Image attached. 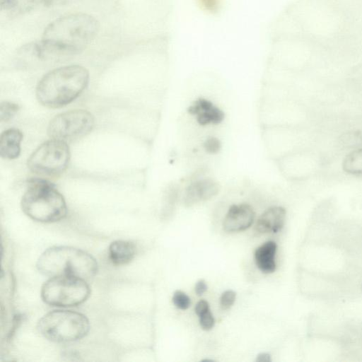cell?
Listing matches in <instances>:
<instances>
[{
    "label": "cell",
    "instance_id": "obj_1",
    "mask_svg": "<svg viewBox=\"0 0 362 362\" xmlns=\"http://www.w3.org/2000/svg\"><path fill=\"white\" fill-rule=\"evenodd\" d=\"M99 24L93 16L83 13L69 14L51 22L42 40L35 42L38 60L57 61L84 49L95 38Z\"/></svg>",
    "mask_w": 362,
    "mask_h": 362
},
{
    "label": "cell",
    "instance_id": "obj_2",
    "mask_svg": "<svg viewBox=\"0 0 362 362\" xmlns=\"http://www.w3.org/2000/svg\"><path fill=\"white\" fill-rule=\"evenodd\" d=\"M89 72L80 65L62 66L46 74L38 82L36 97L42 105L58 108L68 105L86 89Z\"/></svg>",
    "mask_w": 362,
    "mask_h": 362
},
{
    "label": "cell",
    "instance_id": "obj_3",
    "mask_svg": "<svg viewBox=\"0 0 362 362\" xmlns=\"http://www.w3.org/2000/svg\"><path fill=\"white\" fill-rule=\"evenodd\" d=\"M37 268L49 276H70L85 280L98 272L96 259L86 252L69 246H54L47 249L39 257Z\"/></svg>",
    "mask_w": 362,
    "mask_h": 362
},
{
    "label": "cell",
    "instance_id": "obj_4",
    "mask_svg": "<svg viewBox=\"0 0 362 362\" xmlns=\"http://www.w3.org/2000/svg\"><path fill=\"white\" fill-rule=\"evenodd\" d=\"M21 205L28 217L39 222L59 221L67 214L63 195L52 183L42 179L29 180Z\"/></svg>",
    "mask_w": 362,
    "mask_h": 362
},
{
    "label": "cell",
    "instance_id": "obj_5",
    "mask_svg": "<svg viewBox=\"0 0 362 362\" xmlns=\"http://www.w3.org/2000/svg\"><path fill=\"white\" fill-rule=\"evenodd\" d=\"M39 332L49 341L67 343L84 337L90 329L88 319L82 313L57 310L45 314L37 323Z\"/></svg>",
    "mask_w": 362,
    "mask_h": 362
},
{
    "label": "cell",
    "instance_id": "obj_6",
    "mask_svg": "<svg viewBox=\"0 0 362 362\" xmlns=\"http://www.w3.org/2000/svg\"><path fill=\"white\" fill-rule=\"evenodd\" d=\"M90 295L86 280L70 276L50 277L42 286V300L52 306L72 307L84 303Z\"/></svg>",
    "mask_w": 362,
    "mask_h": 362
},
{
    "label": "cell",
    "instance_id": "obj_7",
    "mask_svg": "<svg viewBox=\"0 0 362 362\" xmlns=\"http://www.w3.org/2000/svg\"><path fill=\"white\" fill-rule=\"evenodd\" d=\"M70 156L67 142L51 139L33 151L28 160V167L37 175H57L66 169Z\"/></svg>",
    "mask_w": 362,
    "mask_h": 362
},
{
    "label": "cell",
    "instance_id": "obj_8",
    "mask_svg": "<svg viewBox=\"0 0 362 362\" xmlns=\"http://www.w3.org/2000/svg\"><path fill=\"white\" fill-rule=\"evenodd\" d=\"M93 115L86 110H72L58 114L47 127L51 139L71 141L83 137L93 128Z\"/></svg>",
    "mask_w": 362,
    "mask_h": 362
},
{
    "label": "cell",
    "instance_id": "obj_9",
    "mask_svg": "<svg viewBox=\"0 0 362 362\" xmlns=\"http://www.w3.org/2000/svg\"><path fill=\"white\" fill-rule=\"evenodd\" d=\"M255 212L251 205L240 203L231 205L223 221V228L228 233L243 231L255 221Z\"/></svg>",
    "mask_w": 362,
    "mask_h": 362
},
{
    "label": "cell",
    "instance_id": "obj_10",
    "mask_svg": "<svg viewBox=\"0 0 362 362\" xmlns=\"http://www.w3.org/2000/svg\"><path fill=\"white\" fill-rule=\"evenodd\" d=\"M189 114L202 127L216 125L225 117L223 111L212 101L204 98L196 99L188 108Z\"/></svg>",
    "mask_w": 362,
    "mask_h": 362
},
{
    "label": "cell",
    "instance_id": "obj_11",
    "mask_svg": "<svg viewBox=\"0 0 362 362\" xmlns=\"http://www.w3.org/2000/svg\"><path fill=\"white\" fill-rule=\"evenodd\" d=\"M218 185L211 178L197 180L186 187L183 201L185 204L191 206L208 200L218 193Z\"/></svg>",
    "mask_w": 362,
    "mask_h": 362
},
{
    "label": "cell",
    "instance_id": "obj_12",
    "mask_svg": "<svg viewBox=\"0 0 362 362\" xmlns=\"http://www.w3.org/2000/svg\"><path fill=\"white\" fill-rule=\"evenodd\" d=\"M286 214V210L282 206L269 207L257 218L256 230L261 233H278L284 226Z\"/></svg>",
    "mask_w": 362,
    "mask_h": 362
},
{
    "label": "cell",
    "instance_id": "obj_13",
    "mask_svg": "<svg viewBox=\"0 0 362 362\" xmlns=\"http://www.w3.org/2000/svg\"><path fill=\"white\" fill-rule=\"evenodd\" d=\"M23 133L18 129L11 128L0 136V156L6 159H15L21 153Z\"/></svg>",
    "mask_w": 362,
    "mask_h": 362
},
{
    "label": "cell",
    "instance_id": "obj_14",
    "mask_svg": "<svg viewBox=\"0 0 362 362\" xmlns=\"http://www.w3.org/2000/svg\"><path fill=\"white\" fill-rule=\"evenodd\" d=\"M276 250L277 245L274 241H267L255 250V264L262 273L271 274L275 271Z\"/></svg>",
    "mask_w": 362,
    "mask_h": 362
},
{
    "label": "cell",
    "instance_id": "obj_15",
    "mask_svg": "<svg viewBox=\"0 0 362 362\" xmlns=\"http://www.w3.org/2000/svg\"><path fill=\"white\" fill-rule=\"evenodd\" d=\"M110 261L117 265L131 262L136 255L135 245L127 240H118L112 242L108 250Z\"/></svg>",
    "mask_w": 362,
    "mask_h": 362
},
{
    "label": "cell",
    "instance_id": "obj_16",
    "mask_svg": "<svg viewBox=\"0 0 362 362\" xmlns=\"http://www.w3.org/2000/svg\"><path fill=\"white\" fill-rule=\"evenodd\" d=\"M342 168L350 174H362V148L349 153L344 159Z\"/></svg>",
    "mask_w": 362,
    "mask_h": 362
},
{
    "label": "cell",
    "instance_id": "obj_17",
    "mask_svg": "<svg viewBox=\"0 0 362 362\" xmlns=\"http://www.w3.org/2000/svg\"><path fill=\"white\" fill-rule=\"evenodd\" d=\"M19 110L18 104L4 101L0 104V121L7 122L12 119Z\"/></svg>",
    "mask_w": 362,
    "mask_h": 362
},
{
    "label": "cell",
    "instance_id": "obj_18",
    "mask_svg": "<svg viewBox=\"0 0 362 362\" xmlns=\"http://www.w3.org/2000/svg\"><path fill=\"white\" fill-rule=\"evenodd\" d=\"M172 300L174 305L180 310H187L191 304L190 298L182 291H176Z\"/></svg>",
    "mask_w": 362,
    "mask_h": 362
},
{
    "label": "cell",
    "instance_id": "obj_19",
    "mask_svg": "<svg viewBox=\"0 0 362 362\" xmlns=\"http://www.w3.org/2000/svg\"><path fill=\"white\" fill-rule=\"evenodd\" d=\"M197 315L199 317V325L204 330L208 331L214 327L215 320L210 308Z\"/></svg>",
    "mask_w": 362,
    "mask_h": 362
},
{
    "label": "cell",
    "instance_id": "obj_20",
    "mask_svg": "<svg viewBox=\"0 0 362 362\" xmlns=\"http://www.w3.org/2000/svg\"><path fill=\"white\" fill-rule=\"evenodd\" d=\"M236 293L232 290L224 291L220 298V305L223 310L229 309L235 303Z\"/></svg>",
    "mask_w": 362,
    "mask_h": 362
},
{
    "label": "cell",
    "instance_id": "obj_21",
    "mask_svg": "<svg viewBox=\"0 0 362 362\" xmlns=\"http://www.w3.org/2000/svg\"><path fill=\"white\" fill-rule=\"evenodd\" d=\"M203 146L206 152L214 154L221 149V144L216 137L210 136L204 141Z\"/></svg>",
    "mask_w": 362,
    "mask_h": 362
},
{
    "label": "cell",
    "instance_id": "obj_22",
    "mask_svg": "<svg viewBox=\"0 0 362 362\" xmlns=\"http://www.w3.org/2000/svg\"><path fill=\"white\" fill-rule=\"evenodd\" d=\"M29 5L37 6H53L72 1L74 0H27Z\"/></svg>",
    "mask_w": 362,
    "mask_h": 362
},
{
    "label": "cell",
    "instance_id": "obj_23",
    "mask_svg": "<svg viewBox=\"0 0 362 362\" xmlns=\"http://www.w3.org/2000/svg\"><path fill=\"white\" fill-rule=\"evenodd\" d=\"M18 6V0H0L1 11L13 10Z\"/></svg>",
    "mask_w": 362,
    "mask_h": 362
},
{
    "label": "cell",
    "instance_id": "obj_24",
    "mask_svg": "<svg viewBox=\"0 0 362 362\" xmlns=\"http://www.w3.org/2000/svg\"><path fill=\"white\" fill-rule=\"evenodd\" d=\"M207 290V284L204 280L201 279L198 281L194 286L195 293L200 296L203 295Z\"/></svg>",
    "mask_w": 362,
    "mask_h": 362
},
{
    "label": "cell",
    "instance_id": "obj_25",
    "mask_svg": "<svg viewBox=\"0 0 362 362\" xmlns=\"http://www.w3.org/2000/svg\"><path fill=\"white\" fill-rule=\"evenodd\" d=\"M271 361V356L267 353H261L256 358V361L257 362H270Z\"/></svg>",
    "mask_w": 362,
    "mask_h": 362
},
{
    "label": "cell",
    "instance_id": "obj_26",
    "mask_svg": "<svg viewBox=\"0 0 362 362\" xmlns=\"http://www.w3.org/2000/svg\"><path fill=\"white\" fill-rule=\"evenodd\" d=\"M361 291H362V286H361Z\"/></svg>",
    "mask_w": 362,
    "mask_h": 362
}]
</instances>
